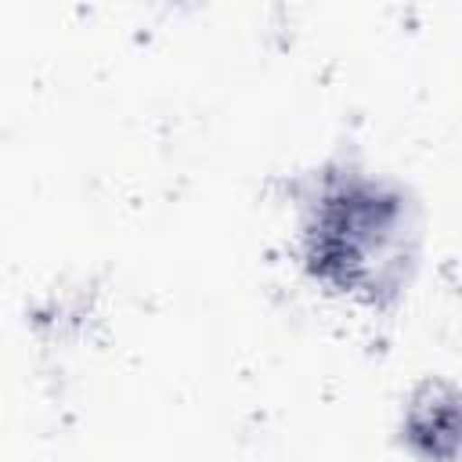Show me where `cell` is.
I'll use <instances>...</instances> for the list:
<instances>
[{"mask_svg": "<svg viewBox=\"0 0 462 462\" xmlns=\"http://www.w3.org/2000/svg\"><path fill=\"white\" fill-rule=\"evenodd\" d=\"M401 202L361 177L332 180L307 220L310 267L339 289L379 296L401 271Z\"/></svg>", "mask_w": 462, "mask_h": 462, "instance_id": "1", "label": "cell"}]
</instances>
